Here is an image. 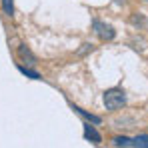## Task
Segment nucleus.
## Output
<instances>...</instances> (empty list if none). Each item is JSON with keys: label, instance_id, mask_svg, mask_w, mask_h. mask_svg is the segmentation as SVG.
<instances>
[{"label": "nucleus", "instance_id": "1", "mask_svg": "<svg viewBox=\"0 0 148 148\" xmlns=\"http://www.w3.org/2000/svg\"><path fill=\"white\" fill-rule=\"evenodd\" d=\"M126 104V92L122 88H110L104 92V106L108 110H118Z\"/></svg>", "mask_w": 148, "mask_h": 148}, {"label": "nucleus", "instance_id": "2", "mask_svg": "<svg viewBox=\"0 0 148 148\" xmlns=\"http://www.w3.org/2000/svg\"><path fill=\"white\" fill-rule=\"evenodd\" d=\"M92 28H94L96 36H98L100 40H104V42H106V40H112V38L116 36V30L110 24L102 22V20H94V22H92Z\"/></svg>", "mask_w": 148, "mask_h": 148}, {"label": "nucleus", "instance_id": "3", "mask_svg": "<svg viewBox=\"0 0 148 148\" xmlns=\"http://www.w3.org/2000/svg\"><path fill=\"white\" fill-rule=\"evenodd\" d=\"M18 56H20V60L26 62L28 66H34V64H36V56L32 54V50L28 48L26 44H20V46H18Z\"/></svg>", "mask_w": 148, "mask_h": 148}, {"label": "nucleus", "instance_id": "4", "mask_svg": "<svg viewBox=\"0 0 148 148\" xmlns=\"http://www.w3.org/2000/svg\"><path fill=\"white\" fill-rule=\"evenodd\" d=\"M84 138L90 140V142H94V144H100L102 142V136L98 134V130L94 126H90V124H84Z\"/></svg>", "mask_w": 148, "mask_h": 148}, {"label": "nucleus", "instance_id": "5", "mask_svg": "<svg viewBox=\"0 0 148 148\" xmlns=\"http://www.w3.org/2000/svg\"><path fill=\"white\" fill-rule=\"evenodd\" d=\"M130 24L134 28H138V30H144L146 28V16L142 12H132L130 14Z\"/></svg>", "mask_w": 148, "mask_h": 148}, {"label": "nucleus", "instance_id": "6", "mask_svg": "<svg viewBox=\"0 0 148 148\" xmlns=\"http://www.w3.org/2000/svg\"><path fill=\"white\" fill-rule=\"evenodd\" d=\"M132 146L134 148H148V134H140L132 140Z\"/></svg>", "mask_w": 148, "mask_h": 148}, {"label": "nucleus", "instance_id": "7", "mask_svg": "<svg viewBox=\"0 0 148 148\" xmlns=\"http://www.w3.org/2000/svg\"><path fill=\"white\" fill-rule=\"evenodd\" d=\"M74 110H76L78 114H82L86 120H90L92 124H100V118H98V116H94V114H90V112H86V110H82V108H78V106H74Z\"/></svg>", "mask_w": 148, "mask_h": 148}, {"label": "nucleus", "instance_id": "8", "mask_svg": "<svg viewBox=\"0 0 148 148\" xmlns=\"http://www.w3.org/2000/svg\"><path fill=\"white\" fill-rule=\"evenodd\" d=\"M2 10L6 16H14V0H2Z\"/></svg>", "mask_w": 148, "mask_h": 148}, {"label": "nucleus", "instance_id": "9", "mask_svg": "<svg viewBox=\"0 0 148 148\" xmlns=\"http://www.w3.org/2000/svg\"><path fill=\"white\" fill-rule=\"evenodd\" d=\"M114 146H118V148H126V146H132V140L130 138H126V136H116L114 140Z\"/></svg>", "mask_w": 148, "mask_h": 148}, {"label": "nucleus", "instance_id": "10", "mask_svg": "<svg viewBox=\"0 0 148 148\" xmlns=\"http://www.w3.org/2000/svg\"><path fill=\"white\" fill-rule=\"evenodd\" d=\"M18 70L24 74V76L32 78V80H40V74H38V72H34V70H30V68H26V66H18Z\"/></svg>", "mask_w": 148, "mask_h": 148}, {"label": "nucleus", "instance_id": "11", "mask_svg": "<svg viewBox=\"0 0 148 148\" xmlns=\"http://www.w3.org/2000/svg\"><path fill=\"white\" fill-rule=\"evenodd\" d=\"M94 50V44H90V42H86V44H82V48L76 52V56H84L86 52H92Z\"/></svg>", "mask_w": 148, "mask_h": 148}, {"label": "nucleus", "instance_id": "12", "mask_svg": "<svg viewBox=\"0 0 148 148\" xmlns=\"http://www.w3.org/2000/svg\"><path fill=\"white\" fill-rule=\"evenodd\" d=\"M146 2H148V0H146Z\"/></svg>", "mask_w": 148, "mask_h": 148}]
</instances>
